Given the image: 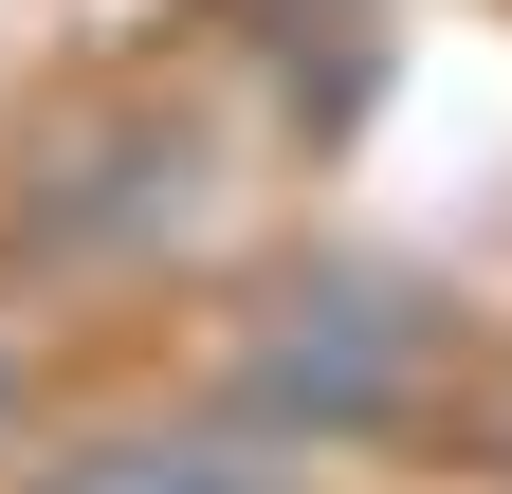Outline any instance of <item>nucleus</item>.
Here are the masks:
<instances>
[{
    "label": "nucleus",
    "instance_id": "obj_1",
    "mask_svg": "<svg viewBox=\"0 0 512 494\" xmlns=\"http://www.w3.org/2000/svg\"><path fill=\"white\" fill-rule=\"evenodd\" d=\"M476 312L439 293L421 257H384V238H293V257H256L220 293V348H202V385L256 421V440H293V458H421V440H458V403H476Z\"/></svg>",
    "mask_w": 512,
    "mask_h": 494
},
{
    "label": "nucleus",
    "instance_id": "obj_2",
    "mask_svg": "<svg viewBox=\"0 0 512 494\" xmlns=\"http://www.w3.org/2000/svg\"><path fill=\"white\" fill-rule=\"evenodd\" d=\"M202 220H220V129H202V110H165V92L92 110V129L19 183V238H37L55 275H165Z\"/></svg>",
    "mask_w": 512,
    "mask_h": 494
},
{
    "label": "nucleus",
    "instance_id": "obj_3",
    "mask_svg": "<svg viewBox=\"0 0 512 494\" xmlns=\"http://www.w3.org/2000/svg\"><path fill=\"white\" fill-rule=\"evenodd\" d=\"M0 494H330V458L256 440V421L202 385V403H92V421H37Z\"/></svg>",
    "mask_w": 512,
    "mask_h": 494
},
{
    "label": "nucleus",
    "instance_id": "obj_4",
    "mask_svg": "<svg viewBox=\"0 0 512 494\" xmlns=\"http://www.w3.org/2000/svg\"><path fill=\"white\" fill-rule=\"evenodd\" d=\"M458 440H476V476H494V494H512V348H494V366H476V403H458Z\"/></svg>",
    "mask_w": 512,
    "mask_h": 494
},
{
    "label": "nucleus",
    "instance_id": "obj_5",
    "mask_svg": "<svg viewBox=\"0 0 512 494\" xmlns=\"http://www.w3.org/2000/svg\"><path fill=\"white\" fill-rule=\"evenodd\" d=\"M0 458H19V330H0Z\"/></svg>",
    "mask_w": 512,
    "mask_h": 494
}]
</instances>
